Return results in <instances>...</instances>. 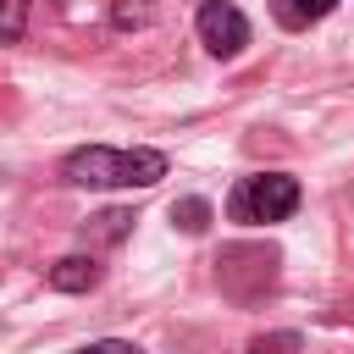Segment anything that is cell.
<instances>
[{
    "label": "cell",
    "instance_id": "1",
    "mask_svg": "<svg viewBox=\"0 0 354 354\" xmlns=\"http://www.w3.org/2000/svg\"><path fill=\"white\" fill-rule=\"evenodd\" d=\"M166 177V155L160 149H111V144H88L66 155V183L77 188H149Z\"/></svg>",
    "mask_w": 354,
    "mask_h": 354
},
{
    "label": "cell",
    "instance_id": "2",
    "mask_svg": "<svg viewBox=\"0 0 354 354\" xmlns=\"http://www.w3.org/2000/svg\"><path fill=\"white\" fill-rule=\"evenodd\" d=\"M293 210H299V177H288V171L238 177L227 194V216L243 227H271V221H288Z\"/></svg>",
    "mask_w": 354,
    "mask_h": 354
},
{
    "label": "cell",
    "instance_id": "3",
    "mask_svg": "<svg viewBox=\"0 0 354 354\" xmlns=\"http://www.w3.org/2000/svg\"><path fill=\"white\" fill-rule=\"evenodd\" d=\"M194 28H199V44H205L216 61H232V55H243V44H249V22H243V11H238L232 0H205L199 17H194Z\"/></svg>",
    "mask_w": 354,
    "mask_h": 354
},
{
    "label": "cell",
    "instance_id": "4",
    "mask_svg": "<svg viewBox=\"0 0 354 354\" xmlns=\"http://www.w3.org/2000/svg\"><path fill=\"white\" fill-rule=\"evenodd\" d=\"M94 282H100V266H94L88 254H66V260L50 266V288H55V293H88Z\"/></svg>",
    "mask_w": 354,
    "mask_h": 354
},
{
    "label": "cell",
    "instance_id": "5",
    "mask_svg": "<svg viewBox=\"0 0 354 354\" xmlns=\"http://www.w3.org/2000/svg\"><path fill=\"white\" fill-rule=\"evenodd\" d=\"M332 6H337V0H277V22H282V28H310V22H321Z\"/></svg>",
    "mask_w": 354,
    "mask_h": 354
},
{
    "label": "cell",
    "instance_id": "6",
    "mask_svg": "<svg viewBox=\"0 0 354 354\" xmlns=\"http://www.w3.org/2000/svg\"><path fill=\"white\" fill-rule=\"evenodd\" d=\"M171 221H177L183 232H205V227H210V205H205V199H177V205H171Z\"/></svg>",
    "mask_w": 354,
    "mask_h": 354
},
{
    "label": "cell",
    "instance_id": "7",
    "mask_svg": "<svg viewBox=\"0 0 354 354\" xmlns=\"http://www.w3.org/2000/svg\"><path fill=\"white\" fill-rule=\"evenodd\" d=\"M28 28V0H0V44H17Z\"/></svg>",
    "mask_w": 354,
    "mask_h": 354
},
{
    "label": "cell",
    "instance_id": "8",
    "mask_svg": "<svg viewBox=\"0 0 354 354\" xmlns=\"http://www.w3.org/2000/svg\"><path fill=\"white\" fill-rule=\"evenodd\" d=\"M127 221H133L127 210H105V216H94V232H100V238H122Z\"/></svg>",
    "mask_w": 354,
    "mask_h": 354
},
{
    "label": "cell",
    "instance_id": "9",
    "mask_svg": "<svg viewBox=\"0 0 354 354\" xmlns=\"http://www.w3.org/2000/svg\"><path fill=\"white\" fill-rule=\"evenodd\" d=\"M77 354H144V348H133V343H122V337H100V343L77 348Z\"/></svg>",
    "mask_w": 354,
    "mask_h": 354
},
{
    "label": "cell",
    "instance_id": "10",
    "mask_svg": "<svg viewBox=\"0 0 354 354\" xmlns=\"http://www.w3.org/2000/svg\"><path fill=\"white\" fill-rule=\"evenodd\" d=\"M293 337H277V343H260V348H249V354H277V348H288Z\"/></svg>",
    "mask_w": 354,
    "mask_h": 354
}]
</instances>
